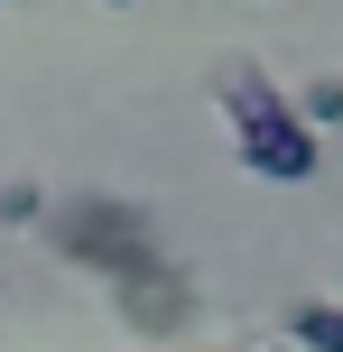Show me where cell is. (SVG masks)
Here are the masks:
<instances>
[{"mask_svg": "<svg viewBox=\"0 0 343 352\" xmlns=\"http://www.w3.org/2000/svg\"><path fill=\"white\" fill-rule=\"evenodd\" d=\"M214 102H223V130H232V158L251 167V176H269V186H307V176L325 167V140L297 121V102H288L260 65H232V74L214 84Z\"/></svg>", "mask_w": 343, "mask_h": 352, "instance_id": "6da1fadb", "label": "cell"}, {"mask_svg": "<svg viewBox=\"0 0 343 352\" xmlns=\"http://www.w3.org/2000/svg\"><path fill=\"white\" fill-rule=\"evenodd\" d=\"M47 241L65 250L74 269H93V278H148V269H167V250H158V232H148V213L140 204H121V195H74V204H56L47 213Z\"/></svg>", "mask_w": 343, "mask_h": 352, "instance_id": "7a4b0ae2", "label": "cell"}, {"mask_svg": "<svg viewBox=\"0 0 343 352\" xmlns=\"http://www.w3.org/2000/svg\"><path fill=\"white\" fill-rule=\"evenodd\" d=\"M111 297H121V316L140 324V334H177V316H186V278H177V269H148V278H121Z\"/></svg>", "mask_w": 343, "mask_h": 352, "instance_id": "3957f363", "label": "cell"}, {"mask_svg": "<svg viewBox=\"0 0 343 352\" xmlns=\"http://www.w3.org/2000/svg\"><path fill=\"white\" fill-rule=\"evenodd\" d=\"M288 352H343V306L334 297H297L288 306Z\"/></svg>", "mask_w": 343, "mask_h": 352, "instance_id": "277c9868", "label": "cell"}, {"mask_svg": "<svg viewBox=\"0 0 343 352\" xmlns=\"http://www.w3.org/2000/svg\"><path fill=\"white\" fill-rule=\"evenodd\" d=\"M288 102H297V121L325 140V130H343V74H316L307 93H288Z\"/></svg>", "mask_w": 343, "mask_h": 352, "instance_id": "5b68a950", "label": "cell"}, {"mask_svg": "<svg viewBox=\"0 0 343 352\" xmlns=\"http://www.w3.org/2000/svg\"><path fill=\"white\" fill-rule=\"evenodd\" d=\"M0 223H10V232L47 223V195H37V186H0Z\"/></svg>", "mask_w": 343, "mask_h": 352, "instance_id": "8992f818", "label": "cell"}, {"mask_svg": "<svg viewBox=\"0 0 343 352\" xmlns=\"http://www.w3.org/2000/svg\"><path fill=\"white\" fill-rule=\"evenodd\" d=\"M102 10H140V0H102Z\"/></svg>", "mask_w": 343, "mask_h": 352, "instance_id": "52a82bcc", "label": "cell"}, {"mask_svg": "<svg viewBox=\"0 0 343 352\" xmlns=\"http://www.w3.org/2000/svg\"><path fill=\"white\" fill-rule=\"evenodd\" d=\"M0 10H28V0H0Z\"/></svg>", "mask_w": 343, "mask_h": 352, "instance_id": "ba28073f", "label": "cell"}]
</instances>
